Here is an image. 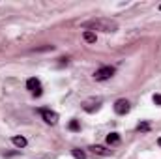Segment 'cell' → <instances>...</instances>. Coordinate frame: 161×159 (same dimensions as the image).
I'll use <instances>...</instances> for the list:
<instances>
[{"mask_svg":"<svg viewBox=\"0 0 161 159\" xmlns=\"http://www.w3.org/2000/svg\"><path fill=\"white\" fill-rule=\"evenodd\" d=\"M84 28L86 30H99V32H116L118 30V25L116 21H111V19H92L88 23H84Z\"/></svg>","mask_w":161,"mask_h":159,"instance_id":"1","label":"cell"},{"mask_svg":"<svg viewBox=\"0 0 161 159\" xmlns=\"http://www.w3.org/2000/svg\"><path fill=\"white\" fill-rule=\"evenodd\" d=\"M114 68L113 66H103V68H99L96 73H94V79L96 80H109L113 75H114Z\"/></svg>","mask_w":161,"mask_h":159,"instance_id":"2","label":"cell"},{"mask_svg":"<svg viewBox=\"0 0 161 159\" xmlns=\"http://www.w3.org/2000/svg\"><path fill=\"white\" fill-rule=\"evenodd\" d=\"M40 114H41V118H43V122L49 123V125L58 123V112H54L51 109H40Z\"/></svg>","mask_w":161,"mask_h":159,"instance_id":"3","label":"cell"},{"mask_svg":"<svg viewBox=\"0 0 161 159\" xmlns=\"http://www.w3.org/2000/svg\"><path fill=\"white\" fill-rule=\"evenodd\" d=\"M26 90H30L34 96H41L43 94V88H41V80L36 77H30L26 80Z\"/></svg>","mask_w":161,"mask_h":159,"instance_id":"4","label":"cell"},{"mask_svg":"<svg viewBox=\"0 0 161 159\" xmlns=\"http://www.w3.org/2000/svg\"><path fill=\"white\" fill-rule=\"evenodd\" d=\"M129 111H131V105H129L127 99H118V101L114 103V112H116V114L124 116V114H127Z\"/></svg>","mask_w":161,"mask_h":159,"instance_id":"5","label":"cell"},{"mask_svg":"<svg viewBox=\"0 0 161 159\" xmlns=\"http://www.w3.org/2000/svg\"><path fill=\"white\" fill-rule=\"evenodd\" d=\"M101 107V99L97 97V99H88V101H84L82 103V109L86 111V112H94V111H97Z\"/></svg>","mask_w":161,"mask_h":159,"instance_id":"6","label":"cell"},{"mask_svg":"<svg viewBox=\"0 0 161 159\" xmlns=\"http://www.w3.org/2000/svg\"><path fill=\"white\" fill-rule=\"evenodd\" d=\"M94 156H101V157H109L111 156V150H107L105 146H99V144H94V146H90L88 148Z\"/></svg>","mask_w":161,"mask_h":159,"instance_id":"7","label":"cell"},{"mask_svg":"<svg viewBox=\"0 0 161 159\" xmlns=\"http://www.w3.org/2000/svg\"><path fill=\"white\" fill-rule=\"evenodd\" d=\"M105 140H107V144H111V146H116V144H120V135H118V133H109Z\"/></svg>","mask_w":161,"mask_h":159,"instance_id":"8","label":"cell"},{"mask_svg":"<svg viewBox=\"0 0 161 159\" xmlns=\"http://www.w3.org/2000/svg\"><path fill=\"white\" fill-rule=\"evenodd\" d=\"M11 142H13V144H15L19 150H23V148L28 144V140H26L25 137H19V135H17V137H13V139H11Z\"/></svg>","mask_w":161,"mask_h":159,"instance_id":"9","label":"cell"},{"mask_svg":"<svg viewBox=\"0 0 161 159\" xmlns=\"http://www.w3.org/2000/svg\"><path fill=\"white\" fill-rule=\"evenodd\" d=\"M82 40L86 41V43H96V32H90V30H84L82 32Z\"/></svg>","mask_w":161,"mask_h":159,"instance_id":"10","label":"cell"},{"mask_svg":"<svg viewBox=\"0 0 161 159\" xmlns=\"http://www.w3.org/2000/svg\"><path fill=\"white\" fill-rule=\"evenodd\" d=\"M71 154H73V157L75 159H86V154H84L82 150H79V148H73Z\"/></svg>","mask_w":161,"mask_h":159,"instance_id":"11","label":"cell"},{"mask_svg":"<svg viewBox=\"0 0 161 159\" xmlns=\"http://www.w3.org/2000/svg\"><path fill=\"white\" fill-rule=\"evenodd\" d=\"M137 131H141V133H146V131H150V123H148V122H141V123L137 125Z\"/></svg>","mask_w":161,"mask_h":159,"instance_id":"12","label":"cell"},{"mask_svg":"<svg viewBox=\"0 0 161 159\" xmlns=\"http://www.w3.org/2000/svg\"><path fill=\"white\" fill-rule=\"evenodd\" d=\"M43 51H54V45H43V47L32 49V52H43Z\"/></svg>","mask_w":161,"mask_h":159,"instance_id":"13","label":"cell"},{"mask_svg":"<svg viewBox=\"0 0 161 159\" xmlns=\"http://www.w3.org/2000/svg\"><path fill=\"white\" fill-rule=\"evenodd\" d=\"M69 129H71V131H79L80 129L79 120H71V122H69Z\"/></svg>","mask_w":161,"mask_h":159,"instance_id":"14","label":"cell"},{"mask_svg":"<svg viewBox=\"0 0 161 159\" xmlns=\"http://www.w3.org/2000/svg\"><path fill=\"white\" fill-rule=\"evenodd\" d=\"M152 101H154V105H161V94H156L152 97Z\"/></svg>","mask_w":161,"mask_h":159,"instance_id":"15","label":"cell"},{"mask_svg":"<svg viewBox=\"0 0 161 159\" xmlns=\"http://www.w3.org/2000/svg\"><path fill=\"white\" fill-rule=\"evenodd\" d=\"M158 144H159V146H161V137H159V139H158Z\"/></svg>","mask_w":161,"mask_h":159,"instance_id":"16","label":"cell"},{"mask_svg":"<svg viewBox=\"0 0 161 159\" xmlns=\"http://www.w3.org/2000/svg\"><path fill=\"white\" fill-rule=\"evenodd\" d=\"M159 11H161V6H159Z\"/></svg>","mask_w":161,"mask_h":159,"instance_id":"17","label":"cell"}]
</instances>
